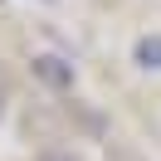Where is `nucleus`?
Segmentation results:
<instances>
[{
	"label": "nucleus",
	"instance_id": "nucleus-1",
	"mask_svg": "<svg viewBox=\"0 0 161 161\" xmlns=\"http://www.w3.org/2000/svg\"><path fill=\"white\" fill-rule=\"evenodd\" d=\"M137 59L147 64V69H161V39H142L137 44Z\"/></svg>",
	"mask_w": 161,
	"mask_h": 161
},
{
	"label": "nucleus",
	"instance_id": "nucleus-2",
	"mask_svg": "<svg viewBox=\"0 0 161 161\" xmlns=\"http://www.w3.org/2000/svg\"><path fill=\"white\" fill-rule=\"evenodd\" d=\"M34 69H39L49 83H69V69H59V59H34Z\"/></svg>",
	"mask_w": 161,
	"mask_h": 161
},
{
	"label": "nucleus",
	"instance_id": "nucleus-3",
	"mask_svg": "<svg viewBox=\"0 0 161 161\" xmlns=\"http://www.w3.org/2000/svg\"><path fill=\"white\" fill-rule=\"evenodd\" d=\"M39 161H73L69 151H49V156H39Z\"/></svg>",
	"mask_w": 161,
	"mask_h": 161
}]
</instances>
